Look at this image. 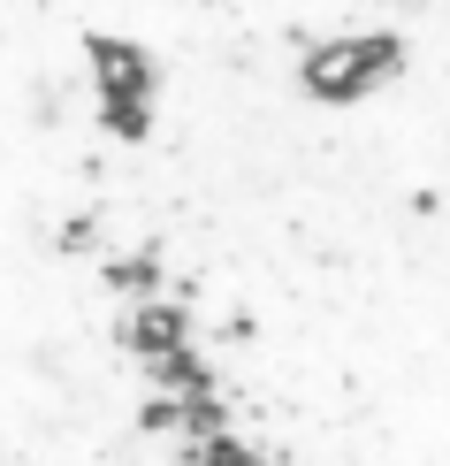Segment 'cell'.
<instances>
[{
  "mask_svg": "<svg viewBox=\"0 0 450 466\" xmlns=\"http://www.w3.org/2000/svg\"><path fill=\"white\" fill-rule=\"evenodd\" d=\"M397 69V38L389 31H359V38H328L305 54V92L321 100H351V92H375Z\"/></svg>",
  "mask_w": 450,
  "mask_h": 466,
  "instance_id": "cell-1",
  "label": "cell"
},
{
  "mask_svg": "<svg viewBox=\"0 0 450 466\" xmlns=\"http://www.w3.org/2000/svg\"><path fill=\"white\" fill-rule=\"evenodd\" d=\"M92 62H100V85H107V115L138 138V130H145V62H138V46L92 38Z\"/></svg>",
  "mask_w": 450,
  "mask_h": 466,
  "instance_id": "cell-2",
  "label": "cell"
}]
</instances>
